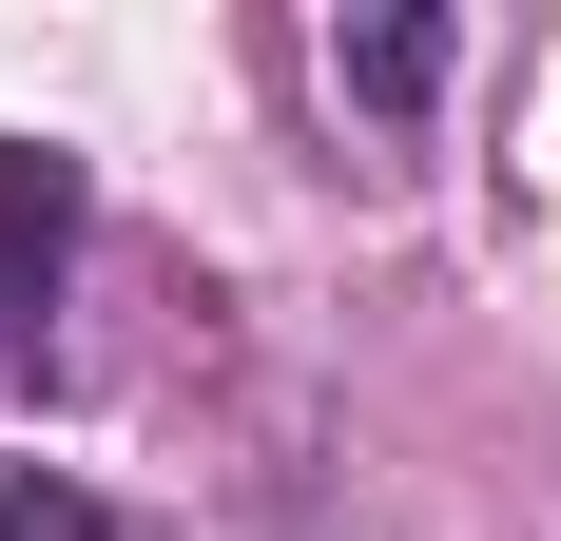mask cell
Segmentation results:
<instances>
[{
    "label": "cell",
    "mask_w": 561,
    "mask_h": 541,
    "mask_svg": "<svg viewBox=\"0 0 561 541\" xmlns=\"http://www.w3.org/2000/svg\"><path fill=\"white\" fill-rule=\"evenodd\" d=\"M58 252H78V156L0 136V368L39 348V310H58Z\"/></svg>",
    "instance_id": "1"
},
{
    "label": "cell",
    "mask_w": 561,
    "mask_h": 541,
    "mask_svg": "<svg viewBox=\"0 0 561 541\" xmlns=\"http://www.w3.org/2000/svg\"><path fill=\"white\" fill-rule=\"evenodd\" d=\"M348 97H368V116H407V97H426V78H446V20H426V0H388V20H348Z\"/></svg>",
    "instance_id": "2"
},
{
    "label": "cell",
    "mask_w": 561,
    "mask_h": 541,
    "mask_svg": "<svg viewBox=\"0 0 561 541\" xmlns=\"http://www.w3.org/2000/svg\"><path fill=\"white\" fill-rule=\"evenodd\" d=\"M0 541H116V522L58 484V464H0Z\"/></svg>",
    "instance_id": "3"
}]
</instances>
